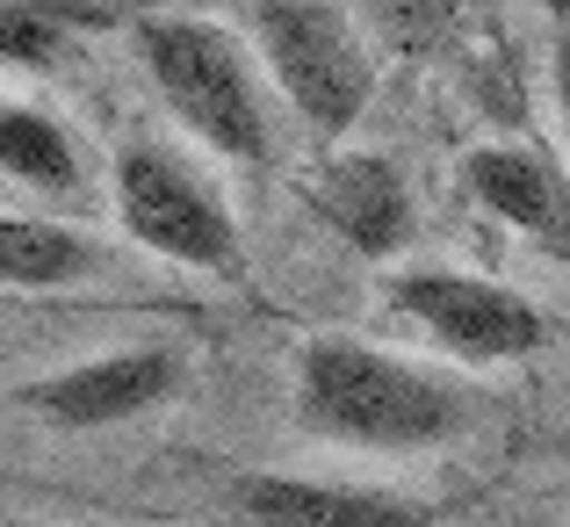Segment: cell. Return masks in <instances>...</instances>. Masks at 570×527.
<instances>
[{"label": "cell", "mask_w": 570, "mask_h": 527, "mask_svg": "<svg viewBox=\"0 0 570 527\" xmlns=\"http://www.w3.org/2000/svg\"><path fill=\"white\" fill-rule=\"evenodd\" d=\"M296 419L318 441L412 456L470 427V390L426 361H404L347 333H318L296 348Z\"/></svg>", "instance_id": "cell-1"}, {"label": "cell", "mask_w": 570, "mask_h": 527, "mask_svg": "<svg viewBox=\"0 0 570 527\" xmlns=\"http://www.w3.org/2000/svg\"><path fill=\"white\" fill-rule=\"evenodd\" d=\"M138 58L153 72L159 101L203 153L232 167L275 159V116H267V72L224 22L203 14H153L138 29Z\"/></svg>", "instance_id": "cell-2"}, {"label": "cell", "mask_w": 570, "mask_h": 527, "mask_svg": "<svg viewBox=\"0 0 570 527\" xmlns=\"http://www.w3.org/2000/svg\"><path fill=\"white\" fill-rule=\"evenodd\" d=\"M253 58L318 145H340L376 101V43L347 0H253Z\"/></svg>", "instance_id": "cell-3"}, {"label": "cell", "mask_w": 570, "mask_h": 527, "mask_svg": "<svg viewBox=\"0 0 570 527\" xmlns=\"http://www.w3.org/2000/svg\"><path fill=\"white\" fill-rule=\"evenodd\" d=\"M109 195H116V224L145 253L195 267V275H224V282L246 275V238H238L232 203L181 145L130 138L109 167Z\"/></svg>", "instance_id": "cell-4"}, {"label": "cell", "mask_w": 570, "mask_h": 527, "mask_svg": "<svg viewBox=\"0 0 570 527\" xmlns=\"http://www.w3.org/2000/svg\"><path fill=\"white\" fill-rule=\"evenodd\" d=\"M390 311L433 340L441 354L470 361V369H505V361L542 354L549 319L534 296L513 282L470 275V267H404L390 275Z\"/></svg>", "instance_id": "cell-5"}, {"label": "cell", "mask_w": 570, "mask_h": 527, "mask_svg": "<svg viewBox=\"0 0 570 527\" xmlns=\"http://www.w3.org/2000/svg\"><path fill=\"white\" fill-rule=\"evenodd\" d=\"M174 390H181V354L174 348H124V354H101V361H80V369L29 383V412L87 433V427H124V419L167 404Z\"/></svg>", "instance_id": "cell-6"}, {"label": "cell", "mask_w": 570, "mask_h": 527, "mask_svg": "<svg viewBox=\"0 0 570 527\" xmlns=\"http://www.w3.org/2000/svg\"><path fill=\"white\" fill-rule=\"evenodd\" d=\"M232 514L246 527H433L426 499H404L383 485H340V477H289L253 470L232 485Z\"/></svg>", "instance_id": "cell-7"}, {"label": "cell", "mask_w": 570, "mask_h": 527, "mask_svg": "<svg viewBox=\"0 0 570 527\" xmlns=\"http://www.w3.org/2000/svg\"><path fill=\"white\" fill-rule=\"evenodd\" d=\"M311 209H318V224L340 238V246H354L362 261H390V253L412 246V180H404L397 159L383 153H333L318 174H311Z\"/></svg>", "instance_id": "cell-8"}, {"label": "cell", "mask_w": 570, "mask_h": 527, "mask_svg": "<svg viewBox=\"0 0 570 527\" xmlns=\"http://www.w3.org/2000/svg\"><path fill=\"white\" fill-rule=\"evenodd\" d=\"M462 188L499 224H513V232L570 253V174L542 145H476V153L462 159Z\"/></svg>", "instance_id": "cell-9"}, {"label": "cell", "mask_w": 570, "mask_h": 527, "mask_svg": "<svg viewBox=\"0 0 570 527\" xmlns=\"http://www.w3.org/2000/svg\"><path fill=\"white\" fill-rule=\"evenodd\" d=\"M0 174L37 188V195H80L87 159H80V138H72L51 109L0 101Z\"/></svg>", "instance_id": "cell-10"}, {"label": "cell", "mask_w": 570, "mask_h": 527, "mask_svg": "<svg viewBox=\"0 0 570 527\" xmlns=\"http://www.w3.org/2000/svg\"><path fill=\"white\" fill-rule=\"evenodd\" d=\"M95 261L101 253L72 224L0 209V290H66V282L95 275Z\"/></svg>", "instance_id": "cell-11"}, {"label": "cell", "mask_w": 570, "mask_h": 527, "mask_svg": "<svg viewBox=\"0 0 570 527\" xmlns=\"http://www.w3.org/2000/svg\"><path fill=\"white\" fill-rule=\"evenodd\" d=\"M347 8L368 29V43H383V51H426L462 14V0H347Z\"/></svg>", "instance_id": "cell-12"}, {"label": "cell", "mask_w": 570, "mask_h": 527, "mask_svg": "<svg viewBox=\"0 0 570 527\" xmlns=\"http://www.w3.org/2000/svg\"><path fill=\"white\" fill-rule=\"evenodd\" d=\"M72 22L80 14L58 8V0H0V58L8 66H58Z\"/></svg>", "instance_id": "cell-13"}, {"label": "cell", "mask_w": 570, "mask_h": 527, "mask_svg": "<svg viewBox=\"0 0 570 527\" xmlns=\"http://www.w3.org/2000/svg\"><path fill=\"white\" fill-rule=\"evenodd\" d=\"M549 87H557V116L570 138V37H557V51H549Z\"/></svg>", "instance_id": "cell-14"}]
</instances>
